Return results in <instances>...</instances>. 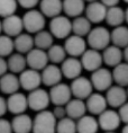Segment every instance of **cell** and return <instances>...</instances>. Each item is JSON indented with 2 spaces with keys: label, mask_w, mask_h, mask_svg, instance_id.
Returning a JSON list of instances; mask_svg holds the SVG:
<instances>
[{
  "label": "cell",
  "mask_w": 128,
  "mask_h": 133,
  "mask_svg": "<svg viewBox=\"0 0 128 133\" xmlns=\"http://www.w3.org/2000/svg\"><path fill=\"white\" fill-rule=\"evenodd\" d=\"M57 119L52 111L39 112L34 117L33 133H56Z\"/></svg>",
  "instance_id": "cell-1"
},
{
  "label": "cell",
  "mask_w": 128,
  "mask_h": 133,
  "mask_svg": "<svg viewBox=\"0 0 128 133\" xmlns=\"http://www.w3.org/2000/svg\"><path fill=\"white\" fill-rule=\"evenodd\" d=\"M87 42L91 49L98 50L101 52L110 45L111 32H109L103 26H97L91 29L89 35L87 36Z\"/></svg>",
  "instance_id": "cell-2"
},
{
  "label": "cell",
  "mask_w": 128,
  "mask_h": 133,
  "mask_svg": "<svg viewBox=\"0 0 128 133\" xmlns=\"http://www.w3.org/2000/svg\"><path fill=\"white\" fill-rule=\"evenodd\" d=\"M41 10L32 9L27 10L22 16L24 27L28 32V34H37V33L44 31L46 25V19Z\"/></svg>",
  "instance_id": "cell-3"
},
{
  "label": "cell",
  "mask_w": 128,
  "mask_h": 133,
  "mask_svg": "<svg viewBox=\"0 0 128 133\" xmlns=\"http://www.w3.org/2000/svg\"><path fill=\"white\" fill-rule=\"evenodd\" d=\"M50 32L58 39H66L72 33V21L67 16L60 15L50 22Z\"/></svg>",
  "instance_id": "cell-4"
},
{
  "label": "cell",
  "mask_w": 128,
  "mask_h": 133,
  "mask_svg": "<svg viewBox=\"0 0 128 133\" xmlns=\"http://www.w3.org/2000/svg\"><path fill=\"white\" fill-rule=\"evenodd\" d=\"M90 80L93 85V88L98 92L107 91L111 86H114V82H115L112 71L108 70L107 68H100L97 71L92 72Z\"/></svg>",
  "instance_id": "cell-5"
},
{
  "label": "cell",
  "mask_w": 128,
  "mask_h": 133,
  "mask_svg": "<svg viewBox=\"0 0 128 133\" xmlns=\"http://www.w3.org/2000/svg\"><path fill=\"white\" fill-rule=\"evenodd\" d=\"M28 106L34 112H43L45 111L51 103L50 92H47L45 89L38 88L31 91L28 94Z\"/></svg>",
  "instance_id": "cell-6"
},
{
  "label": "cell",
  "mask_w": 128,
  "mask_h": 133,
  "mask_svg": "<svg viewBox=\"0 0 128 133\" xmlns=\"http://www.w3.org/2000/svg\"><path fill=\"white\" fill-rule=\"evenodd\" d=\"M70 86H71L72 95L74 96V98L87 101L93 94L94 88H93L92 82H91L90 79H88L87 77H83V76H80L79 78L72 80Z\"/></svg>",
  "instance_id": "cell-7"
},
{
  "label": "cell",
  "mask_w": 128,
  "mask_h": 133,
  "mask_svg": "<svg viewBox=\"0 0 128 133\" xmlns=\"http://www.w3.org/2000/svg\"><path fill=\"white\" fill-rule=\"evenodd\" d=\"M48 92H50L51 103L55 106H65L72 99L71 97L73 96L71 90V86L63 84V82L55 85L54 87L50 89Z\"/></svg>",
  "instance_id": "cell-8"
},
{
  "label": "cell",
  "mask_w": 128,
  "mask_h": 133,
  "mask_svg": "<svg viewBox=\"0 0 128 133\" xmlns=\"http://www.w3.org/2000/svg\"><path fill=\"white\" fill-rule=\"evenodd\" d=\"M81 63L83 65V69L90 72H94L98 69L102 68L103 64V58H102V53L98 50L94 49H88L85 51L82 56L80 58Z\"/></svg>",
  "instance_id": "cell-9"
},
{
  "label": "cell",
  "mask_w": 128,
  "mask_h": 133,
  "mask_svg": "<svg viewBox=\"0 0 128 133\" xmlns=\"http://www.w3.org/2000/svg\"><path fill=\"white\" fill-rule=\"evenodd\" d=\"M19 81L24 90L31 92L35 89H38L41 84H43L42 74L37 70L28 68L19 75Z\"/></svg>",
  "instance_id": "cell-10"
},
{
  "label": "cell",
  "mask_w": 128,
  "mask_h": 133,
  "mask_svg": "<svg viewBox=\"0 0 128 133\" xmlns=\"http://www.w3.org/2000/svg\"><path fill=\"white\" fill-rule=\"evenodd\" d=\"M87 44H88V42L83 37L72 34L71 36H69L65 39L64 49L69 56H72V58H81L82 54L88 50Z\"/></svg>",
  "instance_id": "cell-11"
},
{
  "label": "cell",
  "mask_w": 128,
  "mask_h": 133,
  "mask_svg": "<svg viewBox=\"0 0 128 133\" xmlns=\"http://www.w3.org/2000/svg\"><path fill=\"white\" fill-rule=\"evenodd\" d=\"M26 59H27V64L28 68L34 69L37 71L44 70L46 66L50 64V59L47 55V51L41 49H33L28 54H26Z\"/></svg>",
  "instance_id": "cell-12"
},
{
  "label": "cell",
  "mask_w": 128,
  "mask_h": 133,
  "mask_svg": "<svg viewBox=\"0 0 128 133\" xmlns=\"http://www.w3.org/2000/svg\"><path fill=\"white\" fill-rule=\"evenodd\" d=\"M108 105L112 108H120L125 103L128 102L127 89L119 85H114L106 91Z\"/></svg>",
  "instance_id": "cell-13"
},
{
  "label": "cell",
  "mask_w": 128,
  "mask_h": 133,
  "mask_svg": "<svg viewBox=\"0 0 128 133\" xmlns=\"http://www.w3.org/2000/svg\"><path fill=\"white\" fill-rule=\"evenodd\" d=\"M1 28L5 35L10 36V37H17L22 33V29H25L22 17H19L16 14L8 16V17L2 19Z\"/></svg>",
  "instance_id": "cell-14"
},
{
  "label": "cell",
  "mask_w": 128,
  "mask_h": 133,
  "mask_svg": "<svg viewBox=\"0 0 128 133\" xmlns=\"http://www.w3.org/2000/svg\"><path fill=\"white\" fill-rule=\"evenodd\" d=\"M98 121H99L100 129H102L104 132H115L119 128L121 123V118L119 116L118 111L106 109L102 114L99 115Z\"/></svg>",
  "instance_id": "cell-15"
},
{
  "label": "cell",
  "mask_w": 128,
  "mask_h": 133,
  "mask_svg": "<svg viewBox=\"0 0 128 133\" xmlns=\"http://www.w3.org/2000/svg\"><path fill=\"white\" fill-rule=\"evenodd\" d=\"M108 8L100 1L90 2L85 8V17L92 23V24H99V23L106 21Z\"/></svg>",
  "instance_id": "cell-16"
},
{
  "label": "cell",
  "mask_w": 128,
  "mask_h": 133,
  "mask_svg": "<svg viewBox=\"0 0 128 133\" xmlns=\"http://www.w3.org/2000/svg\"><path fill=\"white\" fill-rule=\"evenodd\" d=\"M61 69L63 72V76L66 79H74L79 78L83 70V65L81 63V60L79 58H72V56H67L65 61L61 64Z\"/></svg>",
  "instance_id": "cell-17"
},
{
  "label": "cell",
  "mask_w": 128,
  "mask_h": 133,
  "mask_svg": "<svg viewBox=\"0 0 128 133\" xmlns=\"http://www.w3.org/2000/svg\"><path fill=\"white\" fill-rule=\"evenodd\" d=\"M8 111L14 115L24 114L26 109L29 108L28 106V97L22 92H15L7 98Z\"/></svg>",
  "instance_id": "cell-18"
},
{
  "label": "cell",
  "mask_w": 128,
  "mask_h": 133,
  "mask_svg": "<svg viewBox=\"0 0 128 133\" xmlns=\"http://www.w3.org/2000/svg\"><path fill=\"white\" fill-rule=\"evenodd\" d=\"M41 74L43 84L51 88L54 87L55 85L60 84L62 77H64L61 66H58L57 64H53V63H50L44 70L41 71Z\"/></svg>",
  "instance_id": "cell-19"
},
{
  "label": "cell",
  "mask_w": 128,
  "mask_h": 133,
  "mask_svg": "<svg viewBox=\"0 0 128 133\" xmlns=\"http://www.w3.org/2000/svg\"><path fill=\"white\" fill-rule=\"evenodd\" d=\"M85 104H87L88 112H90L92 115H100L106 109H108L107 108L108 102H107L106 96H103L100 92H93L85 101Z\"/></svg>",
  "instance_id": "cell-20"
},
{
  "label": "cell",
  "mask_w": 128,
  "mask_h": 133,
  "mask_svg": "<svg viewBox=\"0 0 128 133\" xmlns=\"http://www.w3.org/2000/svg\"><path fill=\"white\" fill-rule=\"evenodd\" d=\"M103 63L108 66L115 68L118 64L123 63L124 60V50L116 45H109L102 51Z\"/></svg>",
  "instance_id": "cell-21"
},
{
  "label": "cell",
  "mask_w": 128,
  "mask_h": 133,
  "mask_svg": "<svg viewBox=\"0 0 128 133\" xmlns=\"http://www.w3.org/2000/svg\"><path fill=\"white\" fill-rule=\"evenodd\" d=\"M39 10L47 18H55L63 11V0H41Z\"/></svg>",
  "instance_id": "cell-22"
},
{
  "label": "cell",
  "mask_w": 128,
  "mask_h": 133,
  "mask_svg": "<svg viewBox=\"0 0 128 133\" xmlns=\"http://www.w3.org/2000/svg\"><path fill=\"white\" fill-rule=\"evenodd\" d=\"M20 81H19V77H17L15 74L8 72L5 76H1L0 79V89L5 95L10 96L15 92H18L19 88H20Z\"/></svg>",
  "instance_id": "cell-23"
},
{
  "label": "cell",
  "mask_w": 128,
  "mask_h": 133,
  "mask_svg": "<svg viewBox=\"0 0 128 133\" xmlns=\"http://www.w3.org/2000/svg\"><path fill=\"white\" fill-rule=\"evenodd\" d=\"M33 124L34 119L26 113L15 115V117L11 119L14 133H31L33 132Z\"/></svg>",
  "instance_id": "cell-24"
},
{
  "label": "cell",
  "mask_w": 128,
  "mask_h": 133,
  "mask_svg": "<svg viewBox=\"0 0 128 133\" xmlns=\"http://www.w3.org/2000/svg\"><path fill=\"white\" fill-rule=\"evenodd\" d=\"M65 108H66L67 117L73 118L75 121H78L81 117H83L84 115H87L85 113L88 111L85 102L82 101V99H78V98H72L65 105Z\"/></svg>",
  "instance_id": "cell-25"
},
{
  "label": "cell",
  "mask_w": 128,
  "mask_h": 133,
  "mask_svg": "<svg viewBox=\"0 0 128 133\" xmlns=\"http://www.w3.org/2000/svg\"><path fill=\"white\" fill-rule=\"evenodd\" d=\"M84 0H63V12L69 18H77L85 12Z\"/></svg>",
  "instance_id": "cell-26"
},
{
  "label": "cell",
  "mask_w": 128,
  "mask_h": 133,
  "mask_svg": "<svg viewBox=\"0 0 128 133\" xmlns=\"http://www.w3.org/2000/svg\"><path fill=\"white\" fill-rule=\"evenodd\" d=\"M78 133H97L99 130V121L93 115H84L77 121Z\"/></svg>",
  "instance_id": "cell-27"
},
{
  "label": "cell",
  "mask_w": 128,
  "mask_h": 133,
  "mask_svg": "<svg viewBox=\"0 0 128 133\" xmlns=\"http://www.w3.org/2000/svg\"><path fill=\"white\" fill-rule=\"evenodd\" d=\"M15 50L21 54H28L33 49H35L34 36L27 33H21L17 37H15Z\"/></svg>",
  "instance_id": "cell-28"
},
{
  "label": "cell",
  "mask_w": 128,
  "mask_h": 133,
  "mask_svg": "<svg viewBox=\"0 0 128 133\" xmlns=\"http://www.w3.org/2000/svg\"><path fill=\"white\" fill-rule=\"evenodd\" d=\"M8 60V65H9V71L11 74H18L20 75L21 72H24L26 70V66H27V59H26L25 54L16 52L14 54H11Z\"/></svg>",
  "instance_id": "cell-29"
},
{
  "label": "cell",
  "mask_w": 128,
  "mask_h": 133,
  "mask_svg": "<svg viewBox=\"0 0 128 133\" xmlns=\"http://www.w3.org/2000/svg\"><path fill=\"white\" fill-rule=\"evenodd\" d=\"M91 23L89 19H88L85 16H80V17H77L72 21V33L74 35L81 36V37H84V36H88L89 33L91 32Z\"/></svg>",
  "instance_id": "cell-30"
},
{
  "label": "cell",
  "mask_w": 128,
  "mask_h": 133,
  "mask_svg": "<svg viewBox=\"0 0 128 133\" xmlns=\"http://www.w3.org/2000/svg\"><path fill=\"white\" fill-rule=\"evenodd\" d=\"M124 22H126V18H125V10L123 8L119 6L108 8L106 16V23L108 25L115 28L118 26H121Z\"/></svg>",
  "instance_id": "cell-31"
},
{
  "label": "cell",
  "mask_w": 128,
  "mask_h": 133,
  "mask_svg": "<svg viewBox=\"0 0 128 133\" xmlns=\"http://www.w3.org/2000/svg\"><path fill=\"white\" fill-rule=\"evenodd\" d=\"M111 43L120 49L128 46V27L121 25L111 31Z\"/></svg>",
  "instance_id": "cell-32"
},
{
  "label": "cell",
  "mask_w": 128,
  "mask_h": 133,
  "mask_svg": "<svg viewBox=\"0 0 128 133\" xmlns=\"http://www.w3.org/2000/svg\"><path fill=\"white\" fill-rule=\"evenodd\" d=\"M34 41H35V48L47 51L54 45V36L52 35L50 31H45L44 29V31L35 34Z\"/></svg>",
  "instance_id": "cell-33"
},
{
  "label": "cell",
  "mask_w": 128,
  "mask_h": 133,
  "mask_svg": "<svg viewBox=\"0 0 128 133\" xmlns=\"http://www.w3.org/2000/svg\"><path fill=\"white\" fill-rule=\"evenodd\" d=\"M114 81L116 85L121 87H128V63L123 62L117 66H115L112 70Z\"/></svg>",
  "instance_id": "cell-34"
},
{
  "label": "cell",
  "mask_w": 128,
  "mask_h": 133,
  "mask_svg": "<svg viewBox=\"0 0 128 133\" xmlns=\"http://www.w3.org/2000/svg\"><path fill=\"white\" fill-rule=\"evenodd\" d=\"M47 55L50 62L53 64H62L67 58V53L64 49V45L54 44L50 50H47Z\"/></svg>",
  "instance_id": "cell-35"
},
{
  "label": "cell",
  "mask_w": 128,
  "mask_h": 133,
  "mask_svg": "<svg viewBox=\"0 0 128 133\" xmlns=\"http://www.w3.org/2000/svg\"><path fill=\"white\" fill-rule=\"evenodd\" d=\"M15 51V39L7 36L5 34L1 35L0 37V55L1 58H9L11 54H14Z\"/></svg>",
  "instance_id": "cell-36"
},
{
  "label": "cell",
  "mask_w": 128,
  "mask_h": 133,
  "mask_svg": "<svg viewBox=\"0 0 128 133\" xmlns=\"http://www.w3.org/2000/svg\"><path fill=\"white\" fill-rule=\"evenodd\" d=\"M56 133H78L77 121L70 117H65L57 121Z\"/></svg>",
  "instance_id": "cell-37"
},
{
  "label": "cell",
  "mask_w": 128,
  "mask_h": 133,
  "mask_svg": "<svg viewBox=\"0 0 128 133\" xmlns=\"http://www.w3.org/2000/svg\"><path fill=\"white\" fill-rule=\"evenodd\" d=\"M17 0H0V15L2 18L15 15L17 10Z\"/></svg>",
  "instance_id": "cell-38"
},
{
  "label": "cell",
  "mask_w": 128,
  "mask_h": 133,
  "mask_svg": "<svg viewBox=\"0 0 128 133\" xmlns=\"http://www.w3.org/2000/svg\"><path fill=\"white\" fill-rule=\"evenodd\" d=\"M17 1H18V5L21 8L27 9V10L35 9L36 6L41 4V0H17Z\"/></svg>",
  "instance_id": "cell-39"
},
{
  "label": "cell",
  "mask_w": 128,
  "mask_h": 133,
  "mask_svg": "<svg viewBox=\"0 0 128 133\" xmlns=\"http://www.w3.org/2000/svg\"><path fill=\"white\" fill-rule=\"evenodd\" d=\"M53 114L54 116L56 117L57 121H60L62 118H65L67 117V114H66V108H65V106H55L53 111Z\"/></svg>",
  "instance_id": "cell-40"
},
{
  "label": "cell",
  "mask_w": 128,
  "mask_h": 133,
  "mask_svg": "<svg viewBox=\"0 0 128 133\" xmlns=\"http://www.w3.org/2000/svg\"><path fill=\"white\" fill-rule=\"evenodd\" d=\"M12 132H14V130H12L11 122H9L6 118H1V121H0V133H12Z\"/></svg>",
  "instance_id": "cell-41"
},
{
  "label": "cell",
  "mask_w": 128,
  "mask_h": 133,
  "mask_svg": "<svg viewBox=\"0 0 128 133\" xmlns=\"http://www.w3.org/2000/svg\"><path fill=\"white\" fill-rule=\"evenodd\" d=\"M118 113H119L121 122H124L125 124H128V102L125 103L120 108H118Z\"/></svg>",
  "instance_id": "cell-42"
},
{
  "label": "cell",
  "mask_w": 128,
  "mask_h": 133,
  "mask_svg": "<svg viewBox=\"0 0 128 133\" xmlns=\"http://www.w3.org/2000/svg\"><path fill=\"white\" fill-rule=\"evenodd\" d=\"M9 72V65H8V60L7 58H1L0 60V75L5 76Z\"/></svg>",
  "instance_id": "cell-43"
},
{
  "label": "cell",
  "mask_w": 128,
  "mask_h": 133,
  "mask_svg": "<svg viewBox=\"0 0 128 133\" xmlns=\"http://www.w3.org/2000/svg\"><path fill=\"white\" fill-rule=\"evenodd\" d=\"M7 112H9V111H8V103H7V99H6L5 97H0V115H1V116H5Z\"/></svg>",
  "instance_id": "cell-44"
},
{
  "label": "cell",
  "mask_w": 128,
  "mask_h": 133,
  "mask_svg": "<svg viewBox=\"0 0 128 133\" xmlns=\"http://www.w3.org/2000/svg\"><path fill=\"white\" fill-rule=\"evenodd\" d=\"M100 1L102 2L107 8H111V7H116V6H118L120 0H100Z\"/></svg>",
  "instance_id": "cell-45"
},
{
  "label": "cell",
  "mask_w": 128,
  "mask_h": 133,
  "mask_svg": "<svg viewBox=\"0 0 128 133\" xmlns=\"http://www.w3.org/2000/svg\"><path fill=\"white\" fill-rule=\"evenodd\" d=\"M124 60H125V62L128 63V46L124 49Z\"/></svg>",
  "instance_id": "cell-46"
},
{
  "label": "cell",
  "mask_w": 128,
  "mask_h": 133,
  "mask_svg": "<svg viewBox=\"0 0 128 133\" xmlns=\"http://www.w3.org/2000/svg\"><path fill=\"white\" fill-rule=\"evenodd\" d=\"M121 133H128V124H126L124 126V129L121 130Z\"/></svg>",
  "instance_id": "cell-47"
},
{
  "label": "cell",
  "mask_w": 128,
  "mask_h": 133,
  "mask_svg": "<svg viewBox=\"0 0 128 133\" xmlns=\"http://www.w3.org/2000/svg\"><path fill=\"white\" fill-rule=\"evenodd\" d=\"M125 18H126V23L128 24V7H127L126 10H125Z\"/></svg>",
  "instance_id": "cell-48"
},
{
  "label": "cell",
  "mask_w": 128,
  "mask_h": 133,
  "mask_svg": "<svg viewBox=\"0 0 128 133\" xmlns=\"http://www.w3.org/2000/svg\"><path fill=\"white\" fill-rule=\"evenodd\" d=\"M84 1H87V2H94V1H99V0H84Z\"/></svg>",
  "instance_id": "cell-49"
},
{
  "label": "cell",
  "mask_w": 128,
  "mask_h": 133,
  "mask_svg": "<svg viewBox=\"0 0 128 133\" xmlns=\"http://www.w3.org/2000/svg\"><path fill=\"white\" fill-rule=\"evenodd\" d=\"M123 1H125V2H126V4H128V0H123Z\"/></svg>",
  "instance_id": "cell-50"
},
{
  "label": "cell",
  "mask_w": 128,
  "mask_h": 133,
  "mask_svg": "<svg viewBox=\"0 0 128 133\" xmlns=\"http://www.w3.org/2000/svg\"><path fill=\"white\" fill-rule=\"evenodd\" d=\"M104 133H116V132H104Z\"/></svg>",
  "instance_id": "cell-51"
},
{
  "label": "cell",
  "mask_w": 128,
  "mask_h": 133,
  "mask_svg": "<svg viewBox=\"0 0 128 133\" xmlns=\"http://www.w3.org/2000/svg\"><path fill=\"white\" fill-rule=\"evenodd\" d=\"M127 95H128V87H127Z\"/></svg>",
  "instance_id": "cell-52"
}]
</instances>
